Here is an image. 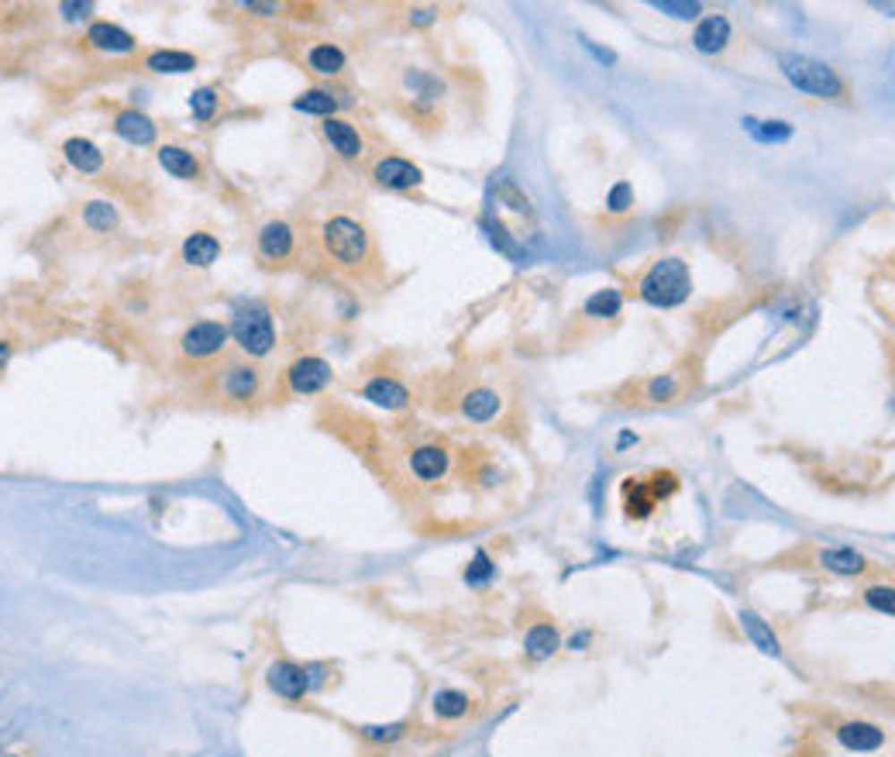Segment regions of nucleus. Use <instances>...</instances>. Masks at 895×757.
<instances>
[{
	"instance_id": "f257e3e1",
	"label": "nucleus",
	"mask_w": 895,
	"mask_h": 757,
	"mask_svg": "<svg viewBox=\"0 0 895 757\" xmlns=\"http://www.w3.org/2000/svg\"><path fill=\"white\" fill-rule=\"evenodd\" d=\"M320 245L328 251V259L341 268H362L372 259V234L365 224L352 221V217H331L320 227Z\"/></svg>"
},
{
	"instance_id": "f03ea898",
	"label": "nucleus",
	"mask_w": 895,
	"mask_h": 757,
	"mask_svg": "<svg viewBox=\"0 0 895 757\" xmlns=\"http://www.w3.org/2000/svg\"><path fill=\"white\" fill-rule=\"evenodd\" d=\"M637 293H641V300L651 303V307H665V310H669V307H678V303H686L689 293H693V272H689V266H686L682 259H658V262L641 276Z\"/></svg>"
},
{
	"instance_id": "7ed1b4c3",
	"label": "nucleus",
	"mask_w": 895,
	"mask_h": 757,
	"mask_svg": "<svg viewBox=\"0 0 895 757\" xmlns=\"http://www.w3.org/2000/svg\"><path fill=\"white\" fill-rule=\"evenodd\" d=\"M782 72L785 80L799 93H809V97H823V100H837L844 97V80L837 76V69H830L827 63L820 59H809V55H782Z\"/></svg>"
},
{
	"instance_id": "20e7f679",
	"label": "nucleus",
	"mask_w": 895,
	"mask_h": 757,
	"mask_svg": "<svg viewBox=\"0 0 895 757\" xmlns=\"http://www.w3.org/2000/svg\"><path fill=\"white\" fill-rule=\"evenodd\" d=\"M227 331L234 337V344L251 358L268 355L272 344H276V324H272V313L262 303H242L231 317Z\"/></svg>"
},
{
	"instance_id": "39448f33",
	"label": "nucleus",
	"mask_w": 895,
	"mask_h": 757,
	"mask_svg": "<svg viewBox=\"0 0 895 757\" xmlns=\"http://www.w3.org/2000/svg\"><path fill=\"white\" fill-rule=\"evenodd\" d=\"M227 341H231L227 324H221V320H197V324L186 327V335H183L179 344H183V355L214 358L227 348Z\"/></svg>"
},
{
	"instance_id": "423d86ee",
	"label": "nucleus",
	"mask_w": 895,
	"mask_h": 757,
	"mask_svg": "<svg viewBox=\"0 0 895 757\" xmlns=\"http://www.w3.org/2000/svg\"><path fill=\"white\" fill-rule=\"evenodd\" d=\"M331 378H335L331 365L317 355L296 358L290 369H286V386H290V393H296V396H313V393L328 389Z\"/></svg>"
},
{
	"instance_id": "0eeeda50",
	"label": "nucleus",
	"mask_w": 895,
	"mask_h": 757,
	"mask_svg": "<svg viewBox=\"0 0 895 757\" xmlns=\"http://www.w3.org/2000/svg\"><path fill=\"white\" fill-rule=\"evenodd\" d=\"M372 179H376V186H382V190L403 193V190H413V186H421V183H424V169H421V166H413L410 158L386 156V158L376 162Z\"/></svg>"
},
{
	"instance_id": "6e6552de",
	"label": "nucleus",
	"mask_w": 895,
	"mask_h": 757,
	"mask_svg": "<svg viewBox=\"0 0 895 757\" xmlns=\"http://www.w3.org/2000/svg\"><path fill=\"white\" fill-rule=\"evenodd\" d=\"M266 682L279 699L300 702V699L311 692V668H303V665H296V661H276V665H268Z\"/></svg>"
},
{
	"instance_id": "1a4fd4ad",
	"label": "nucleus",
	"mask_w": 895,
	"mask_h": 757,
	"mask_svg": "<svg viewBox=\"0 0 895 757\" xmlns=\"http://www.w3.org/2000/svg\"><path fill=\"white\" fill-rule=\"evenodd\" d=\"M221 393L234 403L259 400V393H262V372L255 365H248V361H231L221 376Z\"/></svg>"
},
{
	"instance_id": "9d476101",
	"label": "nucleus",
	"mask_w": 895,
	"mask_h": 757,
	"mask_svg": "<svg viewBox=\"0 0 895 757\" xmlns=\"http://www.w3.org/2000/svg\"><path fill=\"white\" fill-rule=\"evenodd\" d=\"M296 248V231L290 221H268L259 231V255L266 262H286Z\"/></svg>"
},
{
	"instance_id": "9b49d317",
	"label": "nucleus",
	"mask_w": 895,
	"mask_h": 757,
	"mask_svg": "<svg viewBox=\"0 0 895 757\" xmlns=\"http://www.w3.org/2000/svg\"><path fill=\"white\" fill-rule=\"evenodd\" d=\"M362 400L376 403L382 410H406V406H410V389L403 386L400 378L376 376L362 386Z\"/></svg>"
},
{
	"instance_id": "f8f14e48",
	"label": "nucleus",
	"mask_w": 895,
	"mask_h": 757,
	"mask_svg": "<svg viewBox=\"0 0 895 757\" xmlns=\"http://www.w3.org/2000/svg\"><path fill=\"white\" fill-rule=\"evenodd\" d=\"M451 468V455L441 445H421L410 451V472L421 482H441Z\"/></svg>"
},
{
	"instance_id": "ddd939ff",
	"label": "nucleus",
	"mask_w": 895,
	"mask_h": 757,
	"mask_svg": "<svg viewBox=\"0 0 895 757\" xmlns=\"http://www.w3.org/2000/svg\"><path fill=\"white\" fill-rule=\"evenodd\" d=\"M458 410H462V417L469 423H490L499 417V410H503V396L490 389V386H475L469 389L462 403H458Z\"/></svg>"
},
{
	"instance_id": "4468645a",
	"label": "nucleus",
	"mask_w": 895,
	"mask_h": 757,
	"mask_svg": "<svg viewBox=\"0 0 895 757\" xmlns=\"http://www.w3.org/2000/svg\"><path fill=\"white\" fill-rule=\"evenodd\" d=\"M837 740L848 747V751H857V754H872L885 744V730L874 727V723H861V719H850V723H840L837 727Z\"/></svg>"
},
{
	"instance_id": "2eb2a0df",
	"label": "nucleus",
	"mask_w": 895,
	"mask_h": 757,
	"mask_svg": "<svg viewBox=\"0 0 895 757\" xmlns=\"http://www.w3.org/2000/svg\"><path fill=\"white\" fill-rule=\"evenodd\" d=\"M693 45H695V52H703V55L723 52V48L730 45V21H727L723 14H706L703 21L695 24Z\"/></svg>"
},
{
	"instance_id": "dca6fc26",
	"label": "nucleus",
	"mask_w": 895,
	"mask_h": 757,
	"mask_svg": "<svg viewBox=\"0 0 895 757\" xmlns=\"http://www.w3.org/2000/svg\"><path fill=\"white\" fill-rule=\"evenodd\" d=\"M320 132L328 138V145L335 149L341 158H362L365 152V141H362V134L348 124V121H341V117H324V124H320Z\"/></svg>"
},
{
	"instance_id": "f3484780",
	"label": "nucleus",
	"mask_w": 895,
	"mask_h": 757,
	"mask_svg": "<svg viewBox=\"0 0 895 757\" xmlns=\"http://www.w3.org/2000/svg\"><path fill=\"white\" fill-rule=\"evenodd\" d=\"M816 565L827 568V572H833V575H844V579H857V575H865V572L872 568L868 557L850 551V548H823V551L816 555Z\"/></svg>"
},
{
	"instance_id": "a211bd4d",
	"label": "nucleus",
	"mask_w": 895,
	"mask_h": 757,
	"mask_svg": "<svg viewBox=\"0 0 895 757\" xmlns=\"http://www.w3.org/2000/svg\"><path fill=\"white\" fill-rule=\"evenodd\" d=\"M561 647V634L555 624H534L527 634H524V654L531 658V661H548L551 654H558Z\"/></svg>"
},
{
	"instance_id": "6ab92c4d",
	"label": "nucleus",
	"mask_w": 895,
	"mask_h": 757,
	"mask_svg": "<svg viewBox=\"0 0 895 757\" xmlns=\"http://www.w3.org/2000/svg\"><path fill=\"white\" fill-rule=\"evenodd\" d=\"M114 132L121 134L124 141H132V145H152L156 141V124H152V117L141 111H121L114 117Z\"/></svg>"
},
{
	"instance_id": "aec40b11",
	"label": "nucleus",
	"mask_w": 895,
	"mask_h": 757,
	"mask_svg": "<svg viewBox=\"0 0 895 757\" xmlns=\"http://www.w3.org/2000/svg\"><path fill=\"white\" fill-rule=\"evenodd\" d=\"M158 166L176 179H200V162L183 145H162L158 149Z\"/></svg>"
},
{
	"instance_id": "412c9836",
	"label": "nucleus",
	"mask_w": 895,
	"mask_h": 757,
	"mask_svg": "<svg viewBox=\"0 0 895 757\" xmlns=\"http://www.w3.org/2000/svg\"><path fill=\"white\" fill-rule=\"evenodd\" d=\"M87 42L93 45V48H100V52H132L134 35L111 21H97V24H90Z\"/></svg>"
},
{
	"instance_id": "4be33fe9",
	"label": "nucleus",
	"mask_w": 895,
	"mask_h": 757,
	"mask_svg": "<svg viewBox=\"0 0 895 757\" xmlns=\"http://www.w3.org/2000/svg\"><path fill=\"white\" fill-rule=\"evenodd\" d=\"M217 255H221V242L214 234H207V231H197V234H190L183 242V262L186 266L207 268L217 262Z\"/></svg>"
},
{
	"instance_id": "5701e85b",
	"label": "nucleus",
	"mask_w": 895,
	"mask_h": 757,
	"mask_svg": "<svg viewBox=\"0 0 895 757\" xmlns=\"http://www.w3.org/2000/svg\"><path fill=\"white\" fill-rule=\"evenodd\" d=\"M63 156H66V162L76 173H97L104 166V152L93 141H87V138H69L66 145H63Z\"/></svg>"
},
{
	"instance_id": "b1692460",
	"label": "nucleus",
	"mask_w": 895,
	"mask_h": 757,
	"mask_svg": "<svg viewBox=\"0 0 895 757\" xmlns=\"http://www.w3.org/2000/svg\"><path fill=\"white\" fill-rule=\"evenodd\" d=\"M307 66H311V72H317V76H337V72L345 69V52L331 42L313 45L311 52H307Z\"/></svg>"
},
{
	"instance_id": "393cba45",
	"label": "nucleus",
	"mask_w": 895,
	"mask_h": 757,
	"mask_svg": "<svg viewBox=\"0 0 895 757\" xmlns=\"http://www.w3.org/2000/svg\"><path fill=\"white\" fill-rule=\"evenodd\" d=\"M145 69L152 72H193L197 69V55L190 52H173V48H158L145 59Z\"/></svg>"
},
{
	"instance_id": "a878e982",
	"label": "nucleus",
	"mask_w": 895,
	"mask_h": 757,
	"mask_svg": "<svg viewBox=\"0 0 895 757\" xmlns=\"http://www.w3.org/2000/svg\"><path fill=\"white\" fill-rule=\"evenodd\" d=\"M624 307V293L613 290V286H606V290H596L589 300H585V307L582 313L585 317H592V320H609V317H617Z\"/></svg>"
},
{
	"instance_id": "bb28decb",
	"label": "nucleus",
	"mask_w": 895,
	"mask_h": 757,
	"mask_svg": "<svg viewBox=\"0 0 895 757\" xmlns=\"http://www.w3.org/2000/svg\"><path fill=\"white\" fill-rule=\"evenodd\" d=\"M434 713L441 719H462L472 713V699L458 689H441L434 695Z\"/></svg>"
},
{
	"instance_id": "cd10ccee",
	"label": "nucleus",
	"mask_w": 895,
	"mask_h": 757,
	"mask_svg": "<svg viewBox=\"0 0 895 757\" xmlns=\"http://www.w3.org/2000/svg\"><path fill=\"white\" fill-rule=\"evenodd\" d=\"M337 100L331 89H307V93H300L296 100H293V107L303 114H320V117H331L337 111Z\"/></svg>"
},
{
	"instance_id": "c85d7f7f",
	"label": "nucleus",
	"mask_w": 895,
	"mask_h": 757,
	"mask_svg": "<svg viewBox=\"0 0 895 757\" xmlns=\"http://www.w3.org/2000/svg\"><path fill=\"white\" fill-rule=\"evenodd\" d=\"M682 378L675 376V372H665V376H654L644 386V400H651V403H671V400H678L682 396Z\"/></svg>"
},
{
	"instance_id": "c756f323",
	"label": "nucleus",
	"mask_w": 895,
	"mask_h": 757,
	"mask_svg": "<svg viewBox=\"0 0 895 757\" xmlns=\"http://www.w3.org/2000/svg\"><path fill=\"white\" fill-rule=\"evenodd\" d=\"M744 128L754 134L758 141H764V145H768V141L775 145V141H788V138H792V124H785V121H758V117H744Z\"/></svg>"
},
{
	"instance_id": "7c9ffc66",
	"label": "nucleus",
	"mask_w": 895,
	"mask_h": 757,
	"mask_svg": "<svg viewBox=\"0 0 895 757\" xmlns=\"http://www.w3.org/2000/svg\"><path fill=\"white\" fill-rule=\"evenodd\" d=\"M654 503H658V499L651 496L648 486L630 479V486H626V513H630V516H648V513L654 510Z\"/></svg>"
},
{
	"instance_id": "2f4dec72",
	"label": "nucleus",
	"mask_w": 895,
	"mask_h": 757,
	"mask_svg": "<svg viewBox=\"0 0 895 757\" xmlns=\"http://www.w3.org/2000/svg\"><path fill=\"white\" fill-rule=\"evenodd\" d=\"M217 100H221V97H217V89L203 87L190 97V111H193V117H197L200 124H207V121L214 117V111H217Z\"/></svg>"
},
{
	"instance_id": "473e14b6",
	"label": "nucleus",
	"mask_w": 895,
	"mask_h": 757,
	"mask_svg": "<svg viewBox=\"0 0 895 757\" xmlns=\"http://www.w3.org/2000/svg\"><path fill=\"white\" fill-rule=\"evenodd\" d=\"M83 221H87V227H93V231H111L114 224H117V210H114L111 203L97 200V203H90L87 207Z\"/></svg>"
},
{
	"instance_id": "72a5a7b5",
	"label": "nucleus",
	"mask_w": 895,
	"mask_h": 757,
	"mask_svg": "<svg viewBox=\"0 0 895 757\" xmlns=\"http://www.w3.org/2000/svg\"><path fill=\"white\" fill-rule=\"evenodd\" d=\"M740 620H744V626H747V630H751V637H754V644H758L761 651H764V654H779V641H775V634H771V630H768V626L761 624V620H758V617H754V613H744V617H740Z\"/></svg>"
},
{
	"instance_id": "f704fd0d",
	"label": "nucleus",
	"mask_w": 895,
	"mask_h": 757,
	"mask_svg": "<svg viewBox=\"0 0 895 757\" xmlns=\"http://www.w3.org/2000/svg\"><path fill=\"white\" fill-rule=\"evenodd\" d=\"M492 575H496V565H492V557L486 555V551H475V557H472V565H469V568H465V582L479 589V585H486V582H490Z\"/></svg>"
},
{
	"instance_id": "c9c22d12",
	"label": "nucleus",
	"mask_w": 895,
	"mask_h": 757,
	"mask_svg": "<svg viewBox=\"0 0 895 757\" xmlns=\"http://www.w3.org/2000/svg\"><path fill=\"white\" fill-rule=\"evenodd\" d=\"M651 7L661 11V14H671V18H686V21L703 14V4H686V0H654Z\"/></svg>"
},
{
	"instance_id": "e433bc0d",
	"label": "nucleus",
	"mask_w": 895,
	"mask_h": 757,
	"mask_svg": "<svg viewBox=\"0 0 895 757\" xmlns=\"http://www.w3.org/2000/svg\"><path fill=\"white\" fill-rule=\"evenodd\" d=\"M865 602L872 606L874 613H882V617H892V585H868L865 589Z\"/></svg>"
},
{
	"instance_id": "4c0bfd02",
	"label": "nucleus",
	"mask_w": 895,
	"mask_h": 757,
	"mask_svg": "<svg viewBox=\"0 0 895 757\" xmlns=\"http://www.w3.org/2000/svg\"><path fill=\"white\" fill-rule=\"evenodd\" d=\"M609 210L613 214H624V210H630L634 207V190H630V183H617L613 190H609Z\"/></svg>"
},
{
	"instance_id": "58836bf2",
	"label": "nucleus",
	"mask_w": 895,
	"mask_h": 757,
	"mask_svg": "<svg viewBox=\"0 0 895 757\" xmlns=\"http://www.w3.org/2000/svg\"><path fill=\"white\" fill-rule=\"evenodd\" d=\"M362 736H369V740H396L403 736V727H362Z\"/></svg>"
},
{
	"instance_id": "ea45409f",
	"label": "nucleus",
	"mask_w": 895,
	"mask_h": 757,
	"mask_svg": "<svg viewBox=\"0 0 895 757\" xmlns=\"http://www.w3.org/2000/svg\"><path fill=\"white\" fill-rule=\"evenodd\" d=\"M63 11H66V18H80V14H90L93 7L90 4H63Z\"/></svg>"
},
{
	"instance_id": "a19ab883",
	"label": "nucleus",
	"mask_w": 895,
	"mask_h": 757,
	"mask_svg": "<svg viewBox=\"0 0 895 757\" xmlns=\"http://www.w3.org/2000/svg\"><path fill=\"white\" fill-rule=\"evenodd\" d=\"M410 21L430 24V21H434V11H427V7H421V11H413V14H410Z\"/></svg>"
},
{
	"instance_id": "79ce46f5",
	"label": "nucleus",
	"mask_w": 895,
	"mask_h": 757,
	"mask_svg": "<svg viewBox=\"0 0 895 757\" xmlns=\"http://www.w3.org/2000/svg\"><path fill=\"white\" fill-rule=\"evenodd\" d=\"M7 358H11V344H7V341H0V369L7 365Z\"/></svg>"
}]
</instances>
